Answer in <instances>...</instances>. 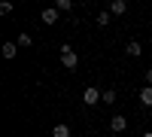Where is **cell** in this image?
<instances>
[{
  "label": "cell",
  "instance_id": "cell-1",
  "mask_svg": "<svg viewBox=\"0 0 152 137\" xmlns=\"http://www.w3.org/2000/svg\"><path fill=\"white\" fill-rule=\"evenodd\" d=\"M61 64H64L67 70H76L79 67V55H76L70 46H61Z\"/></svg>",
  "mask_w": 152,
  "mask_h": 137
},
{
  "label": "cell",
  "instance_id": "cell-2",
  "mask_svg": "<svg viewBox=\"0 0 152 137\" xmlns=\"http://www.w3.org/2000/svg\"><path fill=\"white\" fill-rule=\"evenodd\" d=\"M82 104H88V107H94V104H104V92H97L94 85H88V89L82 92Z\"/></svg>",
  "mask_w": 152,
  "mask_h": 137
},
{
  "label": "cell",
  "instance_id": "cell-3",
  "mask_svg": "<svg viewBox=\"0 0 152 137\" xmlns=\"http://www.w3.org/2000/svg\"><path fill=\"white\" fill-rule=\"evenodd\" d=\"M125 128H128V119H125V116H113L110 119V131L113 134H122Z\"/></svg>",
  "mask_w": 152,
  "mask_h": 137
},
{
  "label": "cell",
  "instance_id": "cell-4",
  "mask_svg": "<svg viewBox=\"0 0 152 137\" xmlns=\"http://www.w3.org/2000/svg\"><path fill=\"white\" fill-rule=\"evenodd\" d=\"M125 12H128V3H125V0H113L110 3V15H125Z\"/></svg>",
  "mask_w": 152,
  "mask_h": 137
},
{
  "label": "cell",
  "instance_id": "cell-5",
  "mask_svg": "<svg viewBox=\"0 0 152 137\" xmlns=\"http://www.w3.org/2000/svg\"><path fill=\"white\" fill-rule=\"evenodd\" d=\"M125 52H128L131 58H140V55H143V46H140V43H137V40H131L128 46H125Z\"/></svg>",
  "mask_w": 152,
  "mask_h": 137
},
{
  "label": "cell",
  "instance_id": "cell-6",
  "mask_svg": "<svg viewBox=\"0 0 152 137\" xmlns=\"http://www.w3.org/2000/svg\"><path fill=\"white\" fill-rule=\"evenodd\" d=\"M55 21H58V9H55V6L43 9V24H55Z\"/></svg>",
  "mask_w": 152,
  "mask_h": 137
},
{
  "label": "cell",
  "instance_id": "cell-7",
  "mask_svg": "<svg viewBox=\"0 0 152 137\" xmlns=\"http://www.w3.org/2000/svg\"><path fill=\"white\" fill-rule=\"evenodd\" d=\"M0 49H3V58H15V52H18V43H3V46H0Z\"/></svg>",
  "mask_w": 152,
  "mask_h": 137
},
{
  "label": "cell",
  "instance_id": "cell-8",
  "mask_svg": "<svg viewBox=\"0 0 152 137\" xmlns=\"http://www.w3.org/2000/svg\"><path fill=\"white\" fill-rule=\"evenodd\" d=\"M52 137H70V125H64V122H58V125L52 128Z\"/></svg>",
  "mask_w": 152,
  "mask_h": 137
},
{
  "label": "cell",
  "instance_id": "cell-9",
  "mask_svg": "<svg viewBox=\"0 0 152 137\" xmlns=\"http://www.w3.org/2000/svg\"><path fill=\"white\" fill-rule=\"evenodd\" d=\"M140 104H143V107H152V85L140 89Z\"/></svg>",
  "mask_w": 152,
  "mask_h": 137
},
{
  "label": "cell",
  "instance_id": "cell-10",
  "mask_svg": "<svg viewBox=\"0 0 152 137\" xmlns=\"http://www.w3.org/2000/svg\"><path fill=\"white\" fill-rule=\"evenodd\" d=\"M110 18H113V15H110V9H107V12H100V15L94 18V24H97V28H107V24H110Z\"/></svg>",
  "mask_w": 152,
  "mask_h": 137
},
{
  "label": "cell",
  "instance_id": "cell-11",
  "mask_svg": "<svg viewBox=\"0 0 152 137\" xmlns=\"http://www.w3.org/2000/svg\"><path fill=\"white\" fill-rule=\"evenodd\" d=\"M55 9H58V12H70V9H73V0H58Z\"/></svg>",
  "mask_w": 152,
  "mask_h": 137
},
{
  "label": "cell",
  "instance_id": "cell-12",
  "mask_svg": "<svg viewBox=\"0 0 152 137\" xmlns=\"http://www.w3.org/2000/svg\"><path fill=\"white\" fill-rule=\"evenodd\" d=\"M104 104H116V89H107L104 92Z\"/></svg>",
  "mask_w": 152,
  "mask_h": 137
},
{
  "label": "cell",
  "instance_id": "cell-13",
  "mask_svg": "<svg viewBox=\"0 0 152 137\" xmlns=\"http://www.w3.org/2000/svg\"><path fill=\"white\" fill-rule=\"evenodd\" d=\"M34 40H31V34H18V46H31Z\"/></svg>",
  "mask_w": 152,
  "mask_h": 137
},
{
  "label": "cell",
  "instance_id": "cell-14",
  "mask_svg": "<svg viewBox=\"0 0 152 137\" xmlns=\"http://www.w3.org/2000/svg\"><path fill=\"white\" fill-rule=\"evenodd\" d=\"M12 12V3H0V15H9Z\"/></svg>",
  "mask_w": 152,
  "mask_h": 137
},
{
  "label": "cell",
  "instance_id": "cell-15",
  "mask_svg": "<svg viewBox=\"0 0 152 137\" xmlns=\"http://www.w3.org/2000/svg\"><path fill=\"white\" fill-rule=\"evenodd\" d=\"M143 76H146V85H152V70H146Z\"/></svg>",
  "mask_w": 152,
  "mask_h": 137
},
{
  "label": "cell",
  "instance_id": "cell-16",
  "mask_svg": "<svg viewBox=\"0 0 152 137\" xmlns=\"http://www.w3.org/2000/svg\"><path fill=\"white\" fill-rule=\"evenodd\" d=\"M143 137H152V131H146V134H143Z\"/></svg>",
  "mask_w": 152,
  "mask_h": 137
}]
</instances>
